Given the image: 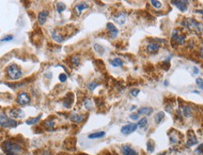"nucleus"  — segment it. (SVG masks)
<instances>
[{
	"mask_svg": "<svg viewBox=\"0 0 203 155\" xmlns=\"http://www.w3.org/2000/svg\"><path fill=\"white\" fill-rule=\"evenodd\" d=\"M2 149L6 155H22L23 149L17 143L7 140L3 143Z\"/></svg>",
	"mask_w": 203,
	"mask_h": 155,
	"instance_id": "1",
	"label": "nucleus"
},
{
	"mask_svg": "<svg viewBox=\"0 0 203 155\" xmlns=\"http://www.w3.org/2000/svg\"><path fill=\"white\" fill-rule=\"evenodd\" d=\"M182 25L184 26V27H186L187 29L193 30V31L197 32V33H200L203 31V25L193 18L185 19V20L182 23Z\"/></svg>",
	"mask_w": 203,
	"mask_h": 155,
	"instance_id": "2",
	"label": "nucleus"
},
{
	"mask_svg": "<svg viewBox=\"0 0 203 155\" xmlns=\"http://www.w3.org/2000/svg\"><path fill=\"white\" fill-rule=\"evenodd\" d=\"M6 71H7L8 77H9V79H10V80H18L23 75L22 70L16 65V64H11V65H10L7 68Z\"/></svg>",
	"mask_w": 203,
	"mask_h": 155,
	"instance_id": "3",
	"label": "nucleus"
},
{
	"mask_svg": "<svg viewBox=\"0 0 203 155\" xmlns=\"http://www.w3.org/2000/svg\"><path fill=\"white\" fill-rule=\"evenodd\" d=\"M0 125L5 128H14L18 125V122L15 119H10L5 113L0 111Z\"/></svg>",
	"mask_w": 203,
	"mask_h": 155,
	"instance_id": "4",
	"label": "nucleus"
},
{
	"mask_svg": "<svg viewBox=\"0 0 203 155\" xmlns=\"http://www.w3.org/2000/svg\"><path fill=\"white\" fill-rule=\"evenodd\" d=\"M17 103L21 105H27L30 103V96L26 92H21L18 94Z\"/></svg>",
	"mask_w": 203,
	"mask_h": 155,
	"instance_id": "5",
	"label": "nucleus"
},
{
	"mask_svg": "<svg viewBox=\"0 0 203 155\" xmlns=\"http://www.w3.org/2000/svg\"><path fill=\"white\" fill-rule=\"evenodd\" d=\"M172 39L174 40L179 45H183L185 43V36L180 34L178 29H175L172 33Z\"/></svg>",
	"mask_w": 203,
	"mask_h": 155,
	"instance_id": "6",
	"label": "nucleus"
},
{
	"mask_svg": "<svg viewBox=\"0 0 203 155\" xmlns=\"http://www.w3.org/2000/svg\"><path fill=\"white\" fill-rule=\"evenodd\" d=\"M172 5H174L177 7V9L180 10L182 12L186 11L188 9V5H189V1L187 0H182V1H172L171 2Z\"/></svg>",
	"mask_w": 203,
	"mask_h": 155,
	"instance_id": "7",
	"label": "nucleus"
},
{
	"mask_svg": "<svg viewBox=\"0 0 203 155\" xmlns=\"http://www.w3.org/2000/svg\"><path fill=\"white\" fill-rule=\"evenodd\" d=\"M137 129V125L136 124H134V123H129V124H127V125H124L122 126L121 128V133L123 134H130L132 133H134V132Z\"/></svg>",
	"mask_w": 203,
	"mask_h": 155,
	"instance_id": "8",
	"label": "nucleus"
},
{
	"mask_svg": "<svg viewBox=\"0 0 203 155\" xmlns=\"http://www.w3.org/2000/svg\"><path fill=\"white\" fill-rule=\"evenodd\" d=\"M52 39L54 40L56 43H61L65 40V37H64L58 29H55L54 31L52 32Z\"/></svg>",
	"mask_w": 203,
	"mask_h": 155,
	"instance_id": "9",
	"label": "nucleus"
},
{
	"mask_svg": "<svg viewBox=\"0 0 203 155\" xmlns=\"http://www.w3.org/2000/svg\"><path fill=\"white\" fill-rule=\"evenodd\" d=\"M106 28H107L108 32H109V35H110V37L112 38V39H115V38H117V36H118V34H119V30L114 25V24H112V23H107Z\"/></svg>",
	"mask_w": 203,
	"mask_h": 155,
	"instance_id": "10",
	"label": "nucleus"
},
{
	"mask_svg": "<svg viewBox=\"0 0 203 155\" xmlns=\"http://www.w3.org/2000/svg\"><path fill=\"white\" fill-rule=\"evenodd\" d=\"M49 16V11L48 10H41L38 15V22H39L40 25H43L47 21V18Z\"/></svg>",
	"mask_w": 203,
	"mask_h": 155,
	"instance_id": "11",
	"label": "nucleus"
},
{
	"mask_svg": "<svg viewBox=\"0 0 203 155\" xmlns=\"http://www.w3.org/2000/svg\"><path fill=\"white\" fill-rule=\"evenodd\" d=\"M198 143V138L195 137V135L194 134L193 132H191L190 134H188V140L186 142V147H187V148H191V147L197 145Z\"/></svg>",
	"mask_w": 203,
	"mask_h": 155,
	"instance_id": "12",
	"label": "nucleus"
},
{
	"mask_svg": "<svg viewBox=\"0 0 203 155\" xmlns=\"http://www.w3.org/2000/svg\"><path fill=\"white\" fill-rule=\"evenodd\" d=\"M10 116L12 119H23L25 117V113L23 110H21V109L14 108V109H12V110H10Z\"/></svg>",
	"mask_w": 203,
	"mask_h": 155,
	"instance_id": "13",
	"label": "nucleus"
},
{
	"mask_svg": "<svg viewBox=\"0 0 203 155\" xmlns=\"http://www.w3.org/2000/svg\"><path fill=\"white\" fill-rule=\"evenodd\" d=\"M121 152L123 155H138L136 150H134L128 145H123L121 147Z\"/></svg>",
	"mask_w": 203,
	"mask_h": 155,
	"instance_id": "14",
	"label": "nucleus"
},
{
	"mask_svg": "<svg viewBox=\"0 0 203 155\" xmlns=\"http://www.w3.org/2000/svg\"><path fill=\"white\" fill-rule=\"evenodd\" d=\"M114 20L119 25H123L125 24V22L127 20V14L125 12H120L119 14H117L116 16H114Z\"/></svg>",
	"mask_w": 203,
	"mask_h": 155,
	"instance_id": "15",
	"label": "nucleus"
},
{
	"mask_svg": "<svg viewBox=\"0 0 203 155\" xmlns=\"http://www.w3.org/2000/svg\"><path fill=\"white\" fill-rule=\"evenodd\" d=\"M88 8H89L88 4H86V3H85V2H82V3L77 4V5L74 7V10H75V11H76L77 15H80L83 10L88 9Z\"/></svg>",
	"mask_w": 203,
	"mask_h": 155,
	"instance_id": "16",
	"label": "nucleus"
},
{
	"mask_svg": "<svg viewBox=\"0 0 203 155\" xmlns=\"http://www.w3.org/2000/svg\"><path fill=\"white\" fill-rule=\"evenodd\" d=\"M70 119L71 121L73 122H76V123H80L82 122L83 120L85 119V116L84 115H79V114H71V117H70Z\"/></svg>",
	"mask_w": 203,
	"mask_h": 155,
	"instance_id": "17",
	"label": "nucleus"
},
{
	"mask_svg": "<svg viewBox=\"0 0 203 155\" xmlns=\"http://www.w3.org/2000/svg\"><path fill=\"white\" fill-rule=\"evenodd\" d=\"M73 95L71 93H70L66 96V99L64 101L63 105L66 108H70L71 106V104H73Z\"/></svg>",
	"mask_w": 203,
	"mask_h": 155,
	"instance_id": "18",
	"label": "nucleus"
},
{
	"mask_svg": "<svg viewBox=\"0 0 203 155\" xmlns=\"http://www.w3.org/2000/svg\"><path fill=\"white\" fill-rule=\"evenodd\" d=\"M160 49V44L159 43H149L148 46H147V50L149 53H155Z\"/></svg>",
	"mask_w": 203,
	"mask_h": 155,
	"instance_id": "19",
	"label": "nucleus"
},
{
	"mask_svg": "<svg viewBox=\"0 0 203 155\" xmlns=\"http://www.w3.org/2000/svg\"><path fill=\"white\" fill-rule=\"evenodd\" d=\"M152 107H141L140 109L138 110V113L137 114L140 116V115H145V116H150V114H152Z\"/></svg>",
	"mask_w": 203,
	"mask_h": 155,
	"instance_id": "20",
	"label": "nucleus"
},
{
	"mask_svg": "<svg viewBox=\"0 0 203 155\" xmlns=\"http://www.w3.org/2000/svg\"><path fill=\"white\" fill-rule=\"evenodd\" d=\"M44 126L48 130H52L55 127V119H48L44 121Z\"/></svg>",
	"mask_w": 203,
	"mask_h": 155,
	"instance_id": "21",
	"label": "nucleus"
},
{
	"mask_svg": "<svg viewBox=\"0 0 203 155\" xmlns=\"http://www.w3.org/2000/svg\"><path fill=\"white\" fill-rule=\"evenodd\" d=\"M104 135H105L104 132H97V133L90 134L88 137L89 139H96V138H102V137H104Z\"/></svg>",
	"mask_w": 203,
	"mask_h": 155,
	"instance_id": "22",
	"label": "nucleus"
},
{
	"mask_svg": "<svg viewBox=\"0 0 203 155\" xmlns=\"http://www.w3.org/2000/svg\"><path fill=\"white\" fill-rule=\"evenodd\" d=\"M182 114L185 118H190L192 116V109L190 106H183L182 107Z\"/></svg>",
	"mask_w": 203,
	"mask_h": 155,
	"instance_id": "23",
	"label": "nucleus"
},
{
	"mask_svg": "<svg viewBox=\"0 0 203 155\" xmlns=\"http://www.w3.org/2000/svg\"><path fill=\"white\" fill-rule=\"evenodd\" d=\"M164 118H165V113L161 111L159 113H157V114L154 116V120H155V122L157 124H159V123H161L162 120L164 119Z\"/></svg>",
	"mask_w": 203,
	"mask_h": 155,
	"instance_id": "24",
	"label": "nucleus"
},
{
	"mask_svg": "<svg viewBox=\"0 0 203 155\" xmlns=\"http://www.w3.org/2000/svg\"><path fill=\"white\" fill-rule=\"evenodd\" d=\"M111 65L113 67H120V66H122L123 65V61L120 58H114V59H112L111 61Z\"/></svg>",
	"mask_w": 203,
	"mask_h": 155,
	"instance_id": "25",
	"label": "nucleus"
},
{
	"mask_svg": "<svg viewBox=\"0 0 203 155\" xmlns=\"http://www.w3.org/2000/svg\"><path fill=\"white\" fill-rule=\"evenodd\" d=\"M40 117L41 116L37 117V118L29 119L28 120H26V124H27V125H34V124H36L37 122H39V120L40 119Z\"/></svg>",
	"mask_w": 203,
	"mask_h": 155,
	"instance_id": "26",
	"label": "nucleus"
},
{
	"mask_svg": "<svg viewBox=\"0 0 203 155\" xmlns=\"http://www.w3.org/2000/svg\"><path fill=\"white\" fill-rule=\"evenodd\" d=\"M147 123H148V119H147L146 118H142L141 119L138 120V122H137L136 125L139 128H144L147 125Z\"/></svg>",
	"mask_w": 203,
	"mask_h": 155,
	"instance_id": "27",
	"label": "nucleus"
},
{
	"mask_svg": "<svg viewBox=\"0 0 203 155\" xmlns=\"http://www.w3.org/2000/svg\"><path fill=\"white\" fill-rule=\"evenodd\" d=\"M66 10V6L64 5L62 2H58V6H56V10H58V13H62L64 10Z\"/></svg>",
	"mask_w": 203,
	"mask_h": 155,
	"instance_id": "28",
	"label": "nucleus"
},
{
	"mask_svg": "<svg viewBox=\"0 0 203 155\" xmlns=\"http://www.w3.org/2000/svg\"><path fill=\"white\" fill-rule=\"evenodd\" d=\"M94 49H95L96 52L100 55H103L104 53V48L100 44H94Z\"/></svg>",
	"mask_w": 203,
	"mask_h": 155,
	"instance_id": "29",
	"label": "nucleus"
},
{
	"mask_svg": "<svg viewBox=\"0 0 203 155\" xmlns=\"http://www.w3.org/2000/svg\"><path fill=\"white\" fill-rule=\"evenodd\" d=\"M150 4L153 6L154 9H162V2L161 1H156V0H152V1H150Z\"/></svg>",
	"mask_w": 203,
	"mask_h": 155,
	"instance_id": "30",
	"label": "nucleus"
},
{
	"mask_svg": "<svg viewBox=\"0 0 203 155\" xmlns=\"http://www.w3.org/2000/svg\"><path fill=\"white\" fill-rule=\"evenodd\" d=\"M98 86H99V83L96 82V81H92V82H90L89 84L88 85V88L89 90H91V91H92V90L95 89Z\"/></svg>",
	"mask_w": 203,
	"mask_h": 155,
	"instance_id": "31",
	"label": "nucleus"
},
{
	"mask_svg": "<svg viewBox=\"0 0 203 155\" xmlns=\"http://www.w3.org/2000/svg\"><path fill=\"white\" fill-rule=\"evenodd\" d=\"M147 149H148V152H152L154 150V143L152 140H149L147 143Z\"/></svg>",
	"mask_w": 203,
	"mask_h": 155,
	"instance_id": "32",
	"label": "nucleus"
},
{
	"mask_svg": "<svg viewBox=\"0 0 203 155\" xmlns=\"http://www.w3.org/2000/svg\"><path fill=\"white\" fill-rule=\"evenodd\" d=\"M195 84H197L198 88L203 91V79H201V78H198L197 80H195Z\"/></svg>",
	"mask_w": 203,
	"mask_h": 155,
	"instance_id": "33",
	"label": "nucleus"
},
{
	"mask_svg": "<svg viewBox=\"0 0 203 155\" xmlns=\"http://www.w3.org/2000/svg\"><path fill=\"white\" fill-rule=\"evenodd\" d=\"M84 106L86 109H88V110L91 109L92 108V102L90 100H86L85 103H84Z\"/></svg>",
	"mask_w": 203,
	"mask_h": 155,
	"instance_id": "34",
	"label": "nucleus"
},
{
	"mask_svg": "<svg viewBox=\"0 0 203 155\" xmlns=\"http://www.w3.org/2000/svg\"><path fill=\"white\" fill-rule=\"evenodd\" d=\"M71 63H73V66H78L79 63H80V59H79L78 56H73L71 58Z\"/></svg>",
	"mask_w": 203,
	"mask_h": 155,
	"instance_id": "35",
	"label": "nucleus"
},
{
	"mask_svg": "<svg viewBox=\"0 0 203 155\" xmlns=\"http://www.w3.org/2000/svg\"><path fill=\"white\" fill-rule=\"evenodd\" d=\"M58 79L61 83H65L67 81V75L65 73H60L59 76H58Z\"/></svg>",
	"mask_w": 203,
	"mask_h": 155,
	"instance_id": "36",
	"label": "nucleus"
},
{
	"mask_svg": "<svg viewBox=\"0 0 203 155\" xmlns=\"http://www.w3.org/2000/svg\"><path fill=\"white\" fill-rule=\"evenodd\" d=\"M178 141H179V138L177 137V134L170 135V142H171V144H175V143H177Z\"/></svg>",
	"mask_w": 203,
	"mask_h": 155,
	"instance_id": "37",
	"label": "nucleus"
},
{
	"mask_svg": "<svg viewBox=\"0 0 203 155\" xmlns=\"http://www.w3.org/2000/svg\"><path fill=\"white\" fill-rule=\"evenodd\" d=\"M139 92H140V90L135 88V89H132L130 93H131V95H132V96H134V97H136V96L138 95V94H139Z\"/></svg>",
	"mask_w": 203,
	"mask_h": 155,
	"instance_id": "38",
	"label": "nucleus"
},
{
	"mask_svg": "<svg viewBox=\"0 0 203 155\" xmlns=\"http://www.w3.org/2000/svg\"><path fill=\"white\" fill-rule=\"evenodd\" d=\"M130 119H133V120H136V119H139V115L136 114V113H133V114L130 115Z\"/></svg>",
	"mask_w": 203,
	"mask_h": 155,
	"instance_id": "39",
	"label": "nucleus"
},
{
	"mask_svg": "<svg viewBox=\"0 0 203 155\" xmlns=\"http://www.w3.org/2000/svg\"><path fill=\"white\" fill-rule=\"evenodd\" d=\"M13 39V36L12 35H8L6 36L5 38H3V39L1 40V41H10Z\"/></svg>",
	"mask_w": 203,
	"mask_h": 155,
	"instance_id": "40",
	"label": "nucleus"
},
{
	"mask_svg": "<svg viewBox=\"0 0 203 155\" xmlns=\"http://www.w3.org/2000/svg\"><path fill=\"white\" fill-rule=\"evenodd\" d=\"M193 71H194V73H195V74H198V73H199V70H198V68H197V67H194V68H193Z\"/></svg>",
	"mask_w": 203,
	"mask_h": 155,
	"instance_id": "41",
	"label": "nucleus"
},
{
	"mask_svg": "<svg viewBox=\"0 0 203 155\" xmlns=\"http://www.w3.org/2000/svg\"><path fill=\"white\" fill-rule=\"evenodd\" d=\"M195 13H200L201 15H203V10H195Z\"/></svg>",
	"mask_w": 203,
	"mask_h": 155,
	"instance_id": "42",
	"label": "nucleus"
},
{
	"mask_svg": "<svg viewBox=\"0 0 203 155\" xmlns=\"http://www.w3.org/2000/svg\"><path fill=\"white\" fill-rule=\"evenodd\" d=\"M43 155H53L50 152H48V150H44L43 152Z\"/></svg>",
	"mask_w": 203,
	"mask_h": 155,
	"instance_id": "43",
	"label": "nucleus"
},
{
	"mask_svg": "<svg viewBox=\"0 0 203 155\" xmlns=\"http://www.w3.org/2000/svg\"><path fill=\"white\" fill-rule=\"evenodd\" d=\"M199 53H200L201 58H203V43H202V45H201V49H200V51H199Z\"/></svg>",
	"mask_w": 203,
	"mask_h": 155,
	"instance_id": "44",
	"label": "nucleus"
},
{
	"mask_svg": "<svg viewBox=\"0 0 203 155\" xmlns=\"http://www.w3.org/2000/svg\"><path fill=\"white\" fill-rule=\"evenodd\" d=\"M165 86H168V83H167V81H165Z\"/></svg>",
	"mask_w": 203,
	"mask_h": 155,
	"instance_id": "45",
	"label": "nucleus"
},
{
	"mask_svg": "<svg viewBox=\"0 0 203 155\" xmlns=\"http://www.w3.org/2000/svg\"><path fill=\"white\" fill-rule=\"evenodd\" d=\"M134 109H135V106H132L131 107V110H134Z\"/></svg>",
	"mask_w": 203,
	"mask_h": 155,
	"instance_id": "46",
	"label": "nucleus"
},
{
	"mask_svg": "<svg viewBox=\"0 0 203 155\" xmlns=\"http://www.w3.org/2000/svg\"><path fill=\"white\" fill-rule=\"evenodd\" d=\"M193 93H197V94H199V92H198V91H193Z\"/></svg>",
	"mask_w": 203,
	"mask_h": 155,
	"instance_id": "47",
	"label": "nucleus"
}]
</instances>
